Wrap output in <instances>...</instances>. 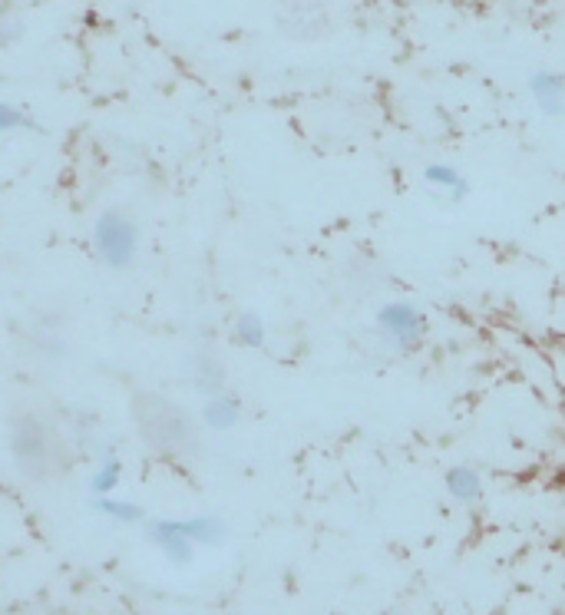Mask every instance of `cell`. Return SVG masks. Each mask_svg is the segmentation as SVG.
Returning a JSON list of instances; mask_svg holds the SVG:
<instances>
[{"instance_id": "8fae6325", "label": "cell", "mask_w": 565, "mask_h": 615, "mask_svg": "<svg viewBox=\"0 0 565 615\" xmlns=\"http://www.w3.org/2000/svg\"><path fill=\"white\" fill-rule=\"evenodd\" d=\"M186 530L199 546H222L225 543V523L219 516H195V520H182Z\"/></svg>"}, {"instance_id": "7c38bea8", "label": "cell", "mask_w": 565, "mask_h": 615, "mask_svg": "<svg viewBox=\"0 0 565 615\" xmlns=\"http://www.w3.org/2000/svg\"><path fill=\"white\" fill-rule=\"evenodd\" d=\"M232 334H235L238 344H245V348H262L265 344V321L258 318L255 311H245V315H238Z\"/></svg>"}, {"instance_id": "6da1fadb", "label": "cell", "mask_w": 565, "mask_h": 615, "mask_svg": "<svg viewBox=\"0 0 565 615\" xmlns=\"http://www.w3.org/2000/svg\"><path fill=\"white\" fill-rule=\"evenodd\" d=\"M133 410L136 430L143 437V444L156 453H192L199 447V430L186 407H179L176 401H166L159 394L139 391L129 401Z\"/></svg>"}, {"instance_id": "3957f363", "label": "cell", "mask_w": 565, "mask_h": 615, "mask_svg": "<svg viewBox=\"0 0 565 615\" xmlns=\"http://www.w3.org/2000/svg\"><path fill=\"white\" fill-rule=\"evenodd\" d=\"M93 245H96V255L103 258V265L116 268L123 272L136 262L139 255V229L136 222L129 219L126 212L119 209H106L100 219L93 225Z\"/></svg>"}, {"instance_id": "7a4b0ae2", "label": "cell", "mask_w": 565, "mask_h": 615, "mask_svg": "<svg viewBox=\"0 0 565 615\" xmlns=\"http://www.w3.org/2000/svg\"><path fill=\"white\" fill-rule=\"evenodd\" d=\"M10 457L24 480H47L57 470V444L37 414H17L10 420Z\"/></svg>"}, {"instance_id": "9c48e42d", "label": "cell", "mask_w": 565, "mask_h": 615, "mask_svg": "<svg viewBox=\"0 0 565 615\" xmlns=\"http://www.w3.org/2000/svg\"><path fill=\"white\" fill-rule=\"evenodd\" d=\"M447 490H450L453 500L476 503L483 496V480H480V473L470 470V467H453L447 473Z\"/></svg>"}, {"instance_id": "4fadbf2b", "label": "cell", "mask_w": 565, "mask_h": 615, "mask_svg": "<svg viewBox=\"0 0 565 615\" xmlns=\"http://www.w3.org/2000/svg\"><path fill=\"white\" fill-rule=\"evenodd\" d=\"M119 477H123V463H119L116 457H110V460H106L103 467L90 477V493H93V496H110V493L119 487Z\"/></svg>"}, {"instance_id": "5b68a950", "label": "cell", "mask_w": 565, "mask_h": 615, "mask_svg": "<svg viewBox=\"0 0 565 615\" xmlns=\"http://www.w3.org/2000/svg\"><path fill=\"white\" fill-rule=\"evenodd\" d=\"M149 539L159 546V553H166L176 566H186L195 559V539L182 530V520H156L149 523Z\"/></svg>"}, {"instance_id": "8992f818", "label": "cell", "mask_w": 565, "mask_h": 615, "mask_svg": "<svg viewBox=\"0 0 565 615\" xmlns=\"http://www.w3.org/2000/svg\"><path fill=\"white\" fill-rule=\"evenodd\" d=\"M182 374H186V381L195 394H202V397H212V394H219L225 391V371H222V364L219 358H212L209 351H195L186 358V368H182Z\"/></svg>"}, {"instance_id": "52a82bcc", "label": "cell", "mask_w": 565, "mask_h": 615, "mask_svg": "<svg viewBox=\"0 0 565 615\" xmlns=\"http://www.w3.org/2000/svg\"><path fill=\"white\" fill-rule=\"evenodd\" d=\"M529 93L546 116H565V77L556 70H536L529 77Z\"/></svg>"}, {"instance_id": "30bf717a", "label": "cell", "mask_w": 565, "mask_h": 615, "mask_svg": "<svg viewBox=\"0 0 565 615\" xmlns=\"http://www.w3.org/2000/svg\"><path fill=\"white\" fill-rule=\"evenodd\" d=\"M93 510L106 516V520H113L119 526H136V523H143L146 520V513L139 510L136 503H126V500H113V493L110 496H96L93 500Z\"/></svg>"}, {"instance_id": "277c9868", "label": "cell", "mask_w": 565, "mask_h": 615, "mask_svg": "<svg viewBox=\"0 0 565 615\" xmlns=\"http://www.w3.org/2000/svg\"><path fill=\"white\" fill-rule=\"evenodd\" d=\"M377 331L384 334V338L394 344V348H417L423 341V334H427V318H423V311L417 305H410V301H390L377 311Z\"/></svg>"}, {"instance_id": "9a60e30c", "label": "cell", "mask_w": 565, "mask_h": 615, "mask_svg": "<svg viewBox=\"0 0 565 615\" xmlns=\"http://www.w3.org/2000/svg\"><path fill=\"white\" fill-rule=\"evenodd\" d=\"M20 126H30L27 116L20 113L14 103H0V129H4V133H14Z\"/></svg>"}, {"instance_id": "5bb4252c", "label": "cell", "mask_w": 565, "mask_h": 615, "mask_svg": "<svg viewBox=\"0 0 565 615\" xmlns=\"http://www.w3.org/2000/svg\"><path fill=\"white\" fill-rule=\"evenodd\" d=\"M423 182H430V186H440V189H456V186H463V176H460V172H456V169H450V166H427V169H423Z\"/></svg>"}, {"instance_id": "ba28073f", "label": "cell", "mask_w": 565, "mask_h": 615, "mask_svg": "<svg viewBox=\"0 0 565 615\" xmlns=\"http://www.w3.org/2000/svg\"><path fill=\"white\" fill-rule=\"evenodd\" d=\"M202 420H205V427L209 430H219V434H225V430L238 427V420H242V401H238L235 394H228V391L205 397Z\"/></svg>"}]
</instances>
